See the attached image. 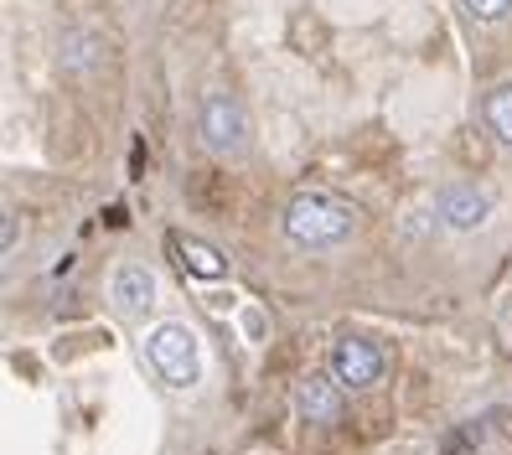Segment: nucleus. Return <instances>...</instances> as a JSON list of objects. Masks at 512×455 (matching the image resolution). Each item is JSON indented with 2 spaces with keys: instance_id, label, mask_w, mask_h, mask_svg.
<instances>
[{
  "instance_id": "obj_10",
  "label": "nucleus",
  "mask_w": 512,
  "mask_h": 455,
  "mask_svg": "<svg viewBox=\"0 0 512 455\" xmlns=\"http://www.w3.org/2000/svg\"><path fill=\"white\" fill-rule=\"evenodd\" d=\"M176 259H182V269H187V275H197V280H223L228 275V259H218L213 249L202 244V238L176 244Z\"/></svg>"
},
{
  "instance_id": "obj_6",
  "label": "nucleus",
  "mask_w": 512,
  "mask_h": 455,
  "mask_svg": "<svg viewBox=\"0 0 512 455\" xmlns=\"http://www.w3.org/2000/svg\"><path fill=\"white\" fill-rule=\"evenodd\" d=\"M435 212L450 233H481L492 223V197L476 187V181H445L435 192Z\"/></svg>"
},
{
  "instance_id": "obj_7",
  "label": "nucleus",
  "mask_w": 512,
  "mask_h": 455,
  "mask_svg": "<svg viewBox=\"0 0 512 455\" xmlns=\"http://www.w3.org/2000/svg\"><path fill=\"white\" fill-rule=\"evenodd\" d=\"M290 404H295V414L306 424H337L342 409H347V388L331 373H306V378H295Z\"/></svg>"
},
{
  "instance_id": "obj_2",
  "label": "nucleus",
  "mask_w": 512,
  "mask_h": 455,
  "mask_svg": "<svg viewBox=\"0 0 512 455\" xmlns=\"http://www.w3.org/2000/svg\"><path fill=\"white\" fill-rule=\"evenodd\" d=\"M140 352L171 393H192L202 383V337L187 321H156L140 337Z\"/></svg>"
},
{
  "instance_id": "obj_12",
  "label": "nucleus",
  "mask_w": 512,
  "mask_h": 455,
  "mask_svg": "<svg viewBox=\"0 0 512 455\" xmlns=\"http://www.w3.org/2000/svg\"><path fill=\"white\" fill-rule=\"evenodd\" d=\"M16 233H21L16 228V212H6V223H0V249H6V259L16 254Z\"/></svg>"
},
{
  "instance_id": "obj_3",
  "label": "nucleus",
  "mask_w": 512,
  "mask_h": 455,
  "mask_svg": "<svg viewBox=\"0 0 512 455\" xmlns=\"http://www.w3.org/2000/svg\"><path fill=\"white\" fill-rule=\"evenodd\" d=\"M197 140L207 156L218 161H244L249 145H254V125H249V109L238 94L228 88H207L197 99Z\"/></svg>"
},
{
  "instance_id": "obj_8",
  "label": "nucleus",
  "mask_w": 512,
  "mask_h": 455,
  "mask_svg": "<svg viewBox=\"0 0 512 455\" xmlns=\"http://www.w3.org/2000/svg\"><path fill=\"white\" fill-rule=\"evenodd\" d=\"M57 63H63V73H73V78H94V68L104 63V37L78 26V32H68L63 47H57Z\"/></svg>"
},
{
  "instance_id": "obj_5",
  "label": "nucleus",
  "mask_w": 512,
  "mask_h": 455,
  "mask_svg": "<svg viewBox=\"0 0 512 455\" xmlns=\"http://www.w3.org/2000/svg\"><path fill=\"white\" fill-rule=\"evenodd\" d=\"M156 300H161V280H156V269H150L145 259L114 264V275H109V306H114V316L145 321L150 311H156Z\"/></svg>"
},
{
  "instance_id": "obj_11",
  "label": "nucleus",
  "mask_w": 512,
  "mask_h": 455,
  "mask_svg": "<svg viewBox=\"0 0 512 455\" xmlns=\"http://www.w3.org/2000/svg\"><path fill=\"white\" fill-rule=\"evenodd\" d=\"M461 6H466L471 21H487V26H492V21H502V16L512 11V0H461Z\"/></svg>"
},
{
  "instance_id": "obj_4",
  "label": "nucleus",
  "mask_w": 512,
  "mask_h": 455,
  "mask_svg": "<svg viewBox=\"0 0 512 455\" xmlns=\"http://www.w3.org/2000/svg\"><path fill=\"white\" fill-rule=\"evenodd\" d=\"M326 373L337 378L347 393H368L383 383L388 373V357L373 337H357V331H347V337L331 342V357H326Z\"/></svg>"
},
{
  "instance_id": "obj_9",
  "label": "nucleus",
  "mask_w": 512,
  "mask_h": 455,
  "mask_svg": "<svg viewBox=\"0 0 512 455\" xmlns=\"http://www.w3.org/2000/svg\"><path fill=\"white\" fill-rule=\"evenodd\" d=\"M481 119H487V130L502 150H512V78L487 88V99H481Z\"/></svg>"
},
{
  "instance_id": "obj_1",
  "label": "nucleus",
  "mask_w": 512,
  "mask_h": 455,
  "mask_svg": "<svg viewBox=\"0 0 512 455\" xmlns=\"http://www.w3.org/2000/svg\"><path fill=\"white\" fill-rule=\"evenodd\" d=\"M285 238L295 249H306V254H331V249H342L357 238V207L337 192H326V187H311V192H295L285 202Z\"/></svg>"
}]
</instances>
